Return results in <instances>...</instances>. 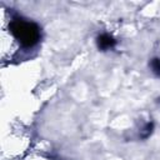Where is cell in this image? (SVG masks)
<instances>
[{
	"mask_svg": "<svg viewBox=\"0 0 160 160\" xmlns=\"http://www.w3.org/2000/svg\"><path fill=\"white\" fill-rule=\"evenodd\" d=\"M11 26H12V32L22 44L29 46L38 41L39 31L34 24L25 21H15L12 22Z\"/></svg>",
	"mask_w": 160,
	"mask_h": 160,
	"instance_id": "cell-1",
	"label": "cell"
},
{
	"mask_svg": "<svg viewBox=\"0 0 160 160\" xmlns=\"http://www.w3.org/2000/svg\"><path fill=\"white\" fill-rule=\"evenodd\" d=\"M112 45H114V40H112L110 36L104 35V36L99 38V48H101V49H108V48H111Z\"/></svg>",
	"mask_w": 160,
	"mask_h": 160,
	"instance_id": "cell-2",
	"label": "cell"
},
{
	"mask_svg": "<svg viewBox=\"0 0 160 160\" xmlns=\"http://www.w3.org/2000/svg\"><path fill=\"white\" fill-rule=\"evenodd\" d=\"M151 68L158 75H160V59H154L151 61Z\"/></svg>",
	"mask_w": 160,
	"mask_h": 160,
	"instance_id": "cell-3",
	"label": "cell"
}]
</instances>
